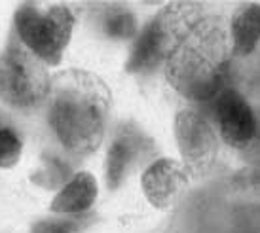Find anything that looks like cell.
I'll use <instances>...</instances> for the list:
<instances>
[{
  "instance_id": "5bb4252c",
  "label": "cell",
  "mask_w": 260,
  "mask_h": 233,
  "mask_svg": "<svg viewBox=\"0 0 260 233\" xmlns=\"http://www.w3.org/2000/svg\"><path fill=\"white\" fill-rule=\"evenodd\" d=\"M21 158V139L12 129H0V167H14Z\"/></svg>"
},
{
  "instance_id": "2e32d148",
  "label": "cell",
  "mask_w": 260,
  "mask_h": 233,
  "mask_svg": "<svg viewBox=\"0 0 260 233\" xmlns=\"http://www.w3.org/2000/svg\"><path fill=\"white\" fill-rule=\"evenodd\" d=\"M76 227L71 220H44L32 227V233H74Z\"/></svg>"
},
{
  "instance_id": "52a82bcc",
  "label": "cell",
  "mask_w": 260,
  "mask_h": 233,
  "mask_svg": "<svg viewBox=\"0 0 260 233\" xmlns=\"http://www.w3.org/2000/svg\"><path fill=\"white\" fill-rule=\"evenodd\" d=\"M175 137L188 176L209 175L218 156V133L209 118L198 110H182L175 118Z\"/></svg>"
},
{
  "instance_id": "30bf717a",
  "label": "cell",
  "mask_w": 260,
  "mask_h": 233,
  "mask_svg": "<svg viewBox=\"0 0 260 233\" xmlns=\"http://www.w3.org/2000/svg\"><path fill=\"white\" fill-rule=\"evenodd\" d=\"M230 38L234 57H249L260 46V6L243 4L239 6L230 23Z\"/></svg>"
},
{
  "instance_id": "ba28073f",
  "label": "cell",
  "mask_w": 260,
  "mask_h": 233,
  "mask_svg": "<svg viewBox=\"0 0 260 233\" xmlns=\"http://www.w3.org/2000/svg\"><path fill=\"white\" fill-rule=\"evenodd\" d=\"M146 199L158 209H167L179 199L181 191L188 186V173L182 163L175 160L154 161L141 176Z\"/></svg>"
},
{
  "instance_id": "e0dca14e",
  "label": "cell",
  "mask_w": 260,
  "mask_h": 233,
  "mask_svg": "<svg viewBox=\"0 0 260 233\" xmlns=\"http://www.w3.org/2000/svg\"><path fill=\"white\" fill-rule=\"evenodd\" d=\"M238 184L241 188H245L247 191H251L253 196L260 197V165L251 167L239 173L238 175Z\"/></svg>"
},
{
  "instance_id": "8992f818",
  "label": "cell",
  "mask_w": 260,
  "mask_h": 233,
  "mask_svg": "<svg viewBox=\"0 0 260 233\" xmlns=\"http://www.w3.org/2000/svg\"><path fill=\"white\" fill-rule=\"evenodd\" d=\"M218 137L251 160L260 158V108L238 89L228 88L209 102Z\"/></svg>"
},
{
  "instance_id": "7c38bea8",
  "label": "cell",
  "mask_w": 260,
  "mask_h": 233,
  "mask_svg": "<svg viewBox=\"0 0 260 233\" xmlns=\"http://www.w3.org/2000/svg\"><path fill=\"white\" fill-rule=\"evenodd\" d=\"M103 30L110 38H131L137 32V23L129 12L112 10L103 19Z\"/></svg>"
},
{
  "instance_id": "4fadbf2b",
  "label": "cell",
  "mask_w": 260,
  "mask_h": 233,
  "mask_svg": "<svg viewBox=\"0 0 260 233\" xmlns=\"http://www.w3.org/2000/svg\"><path fill=\"white\" fill-rule=\"evenodd\" d=\"M226 233H260V203L245 205L234 212Z\"/></svg>"
},
{
  "instance_id": "9c48e42d",
  "label": "cell",
  "mask_w": 260,
  "mask_h": 233,
  "mask_svg": "<svg viewBox=\"0 0 260 233\" xmlns=\"http://www.w3.org/2000/svg\"><path fill=\"white\" fill-rule=\"evenodd\" d=\"M150 140L135 125L125 124L116 133L107 156V180L110 188H118L129 169L150 152Z\"/></svg>"
},
{
  "instance_id": "3957f363",
  "label": "cell",
  "mask_w": 260,
  "mask_h": 233,
  "mask_svg": "<svg viewBox=\"0 0 260 233\" xmlns=\"http://www.w3.org/2000/svg\"><path fill=\"white\" fill-rule=\"evenodd\" d=\"M203 17L205 8L196 2H175L166 6L141 30L127 61V70L143 72L166 63L182 38Z\"/></svg>"
},
{
  "instance_id": "8fae6325",
  "label": "cell",
  "mask_w": 260,
  "mask_h": 233,
  "mask_svg": "<svg viewBox=\"0 0 260 233\" xmlns=\"http://www.w3.org/2000/svg\"><path fill=\"white\" fill-rule=\"evenodd\" d=\"M97 197V182L89 173H78L61 188L51 201V211L59 214H82L89 211Z\"/></svg>"
},
{
  "instance_id": "277c9868",
  "label": "cell",
  "mask_w": 260,
  "mask_h": 233,
  "mask_svg": "<svg viewBox=\"0 0 260 233\" xmlns=\"http://www.w3.org/2000/svg\"><path fill=\"white\" fill-rule=\"evenodd\" d=\"M51 78L42 59L19 38L10 40L0 55V99L19 110H32L48 101Z\"/></svg>"
},
{
  "instance_id": "6da1fadb",
  "label": "cell",
  "mask_w": 260,
  "mask_h": 233,
  "mask_svg": "<svg viewBox=\"0 0 260 233\" xmlns=\"http://www.w3.org/2000/svg\"><path fill=\"white\" fill-rule=\"evenodd\" d=\"M110 116V89L93 72L69 68L51 78L48 120L57 140L69 153H93Z\"/></svg>"
},
{
  "instance_id": "9a60e30c",
  "label": "cell",
  "mask_w": 260,
  "mask_h": 233,
  "mask_svg": "<svg viewBox=\"0 0 260 233\" xmlns=\"http://www.w3.org/2000/svg\"><path fill=\"white\" fill-rule=\"evenodd\" d=\"M67 175H69V167H67L65 163H61L59 160H55V158H50L48 160V167L42 169L38 175H35V180H38L40 184H44V186H50V188H53V186H59V184L63 182H69L67 180Z\"/></svg>"
},
{
  "instance_id": "7a4b0ae2",
  "label": "cell",
  "mask_w": 260,
  "mask_h": 233,
  "mask_svg": "<svg viewBox=\"0 0 260 233\" xmlns=\"http://www.w3.org/2000/svg\"><path fill=\"white\" fill-rule=\"evenodd\" d=\"M230 27L224 19L205 15L164 63L169 86L196 102H211L228 88L232 70Z\"/></svg>"
},
{
  "instance_id": "5b68a950",
  "label": "cell",
  "mask_w": 260,
  "mask_h": 233,
  "mask_svg": "<svg viewBox=\"0 0 260 233\" xmlns=\"http://www.w3.org/2000/svg\"><path fill=\"white\" fill-rule=\"evenodd\" d=\"M15 29L19 40L38 59L48 65H59L73 36L74 14L67 6L40 10L25 4L15 14Z\"/></svg>"
}]
</instances>
